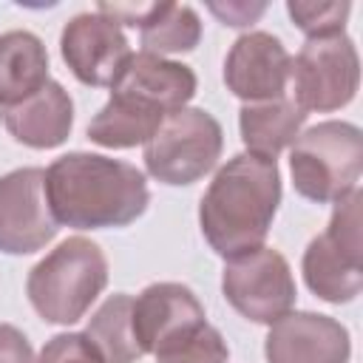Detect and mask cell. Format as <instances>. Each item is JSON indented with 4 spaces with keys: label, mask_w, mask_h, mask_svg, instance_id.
I'll use <instances>...</instances> for the list:
<instances>
[{
    "label": "cell",
    "mask_w": 363,
    "mask_h": 363,
    "mask_svg": "<svg viewBox=\"0 0 363 363\" xmlns=\"http://www.w3.org/2000/svg\"><path fill=\"white\" fill-rule=\"evenodd\" d=\"M0 363H34L28 337L11 323H0Z\"/></svg>",
    "instance_id": "cell-24"
},
{
    "label": "cell",
    "mask_w": 363,
    "mask_h": 363,
    "mask_svg": "<svg viewBox=\"0 0 363 363\" xmlns=\"http://www.w3.org/2000/svg\"><path fill=\"white\" fill-rule=\"evenodd\" d=\"M221 122L204 108L170 111L159 130L145 142L142 159L147 173L170 187H184L204 179L221 159Z\"/></svg>",
    "instance_id": "cell-6"
},
{
    "label": "cell",
    "mask_w": 363,
    "mask_h": 363,
    "mask_svg": "<svg viewBox=\"0 0 363 363\" xmlns=\"http://www.w3.org/2000/svg\"><path fill=\"white\" fill-rule=\"evenodd\" d=\"M281 204L278 159L235 153L207 184L199 204V227L216 255L235 258L264 247Z\"/></svg>",
    "instance_id": "cell-2"
},
{
    "label": "cell",
    "mask_w": 363,
    "mask_h": 363,
    "mask_svg": "<svg viewBox=\"0 0 363 363\" xmlns=\"http://www.w3.org/2000/svg\"><path fill=\"white\" fill-rule=\"evenodd\" d=\"M164 116L167 113H162L159 108H153L136 96L111 91V99L94 113L85 133L99 147L125 150V147L145 145L159 130Z\"/></svg>",
    "instance_id": "cell-18"
},
{
    "label": "cell",
    "mask_w": 363,
    "mask_h": 363,
    "mask_svg": "<svg viewBox=\"0 0 363 363\" xmlns=\"http://www.w3.org/2000/svg\"><path fill=\"white\" fill-rule=\"evenodd\" d=\"M48 79V51L34 31L0 34V108L34 96Z\"/></svg>",
    "instance_id": "cell-17"
},
{
    "label": "cell",
    "mask_w": 363,
    "mask_h": 363,
    "mask_svg": "<svg viewBox=\"0 0 363 363\" xmlns=\"http://www.w3.org/2000/svg\"><path fill=\"white\" fill-rule=\"evenodd\" d=\"M196 88H199V79L190 65L173 62L167 57H156L147 51H133L111 91L136 96L159 108L162 113H170V111L187 108V102L196 96Z\"/></svg>",
    "instance_id": "cell-15"
},
{
    "label": "cell",
    "mask_w": 363,
    "mask_h": 363,
    "mask_svg": "<svg viewBox=\"0 0 363 363\" xmlns=\"http://www.w3.org/2000/svg\"><path fill=\"white\" fill-rule=\"evenodd\" d=\"M306 116L309 113H303L289 94L267 102H247L238 111V133L247 153L275 159L298 139Z\"/></svg>",
    "instance_id": "cell-16"
},
{
    "label": "cell",
    "mask_w": 363,
    "mask_h": 363,
    "mask_svg": "<svg viewBox=\"0 0 363 363\" xmlns=\"http://www.w3.org/2000/svg\"><path fill=\"white\" fill-rule=\"evenodd\" d=\"M34 363H105L82 332H60L45 340Z\"/></svg>",
    "instance_id": "cell-23"
},
{
    "label": "cell",
    "mask_w": 363,
    "mask_h": 363,
    "mask_svg": "<svg viewBox=\"0 0 363 363\" xmlns=\"http://www.w3.org/2000/svg\"><path fill=\"white\" fill-rule=\"evenodd\" d=\"M60 224L48 207L45 170L17 167L0 176V252L31 255L51 244Z\"/></svg>",
    "instance_id": "cell-9"
},
{
    "label": "cell",
    "mask_w": 363,
    "mask_h": 363,
    "mask_svg": "<svg viewBox=\"0 0 363 363\" xmlns=\"http://www.w3.org/2000/svg\"><path fill=\"white\" fill-rule=\"evenodd\" d=\"M267 363H349V329L320 312H286L264 337Z\"/></svg>",
    "instance_id": "cell-12"
},
{
    "label": "cell",
    "mask_w": 363,
    "mask_h": 363,
    "mask_svg": "<svg viewBox=\"0 0 363 363\" xmlns=\"http://www.w3.org/2000/svg\"><path fill=\"white\" fill-rule=\"evenodd\" d=\"M360 85V57L346 34L309 37L292 57L289 96L303 113L346 108Z\"/></svg>",
    "instance_id": "cell-7"
},
{
    "label": "cell",
    "mask_w": 363,
    "mask_h": 363,
    "mask_svg": "<svg viewBox=\"0 0 363 363\" xmlns=\"http://www.w3.org/2000/svg\"><path fill=\"white\" fill-rule=\"evenodd\" d=\"M363 170V133L354 122L326 119L289 145V173L298 196L335 204L357 190Z\"/></svg>",
    "instance_id": "cell-4"
},
{
    "label": "cell",
    "mask_w": 363,
    "mask_h": 363,
    "mask_svg": "<svg viewBox=\"0 0 363 363\" xmlns=\"http://www.w3.org/2000/svg\"><path fill=\"white\" fill-rule=\"evenodd\" d=\"M286 11L292 23L309 37H329V34H343L346 20L352 14V3L346 0H289Z\"/></svg>",
    "instance_id": "cell-22"
},
{
    "label": "cell",
    "mask_w": 363,
    "mask_h": 363,
    "mask_svg": "<svg viewBox=\"0 0 363 363\" xmlns=\"http://www.w3.org/2000/svg\"><path fill=\"white\" fill-rule=\"evenodd\" d=\"M45 196L57 224L74 230L128 227L150 201L147 179L136 164L85 150L48 164Z\"/></svg>",
    "instance_id": "cell-1"
},
{
    "label": "cell",
    "mask_w": 363,
    "mask_h": 363,
    "mask_svg": "<svg viewBox=\"0 0 363 363\" xmlns=\"http://www.w3.org/2000/svg\"><path fill=\"white\" fill-rule=\"evenodd\" d=\"M0 122L14 142L34 150H51L71 136L74 99L57 79H48L34 96L0 108Z\"/></svg>",
    "instance_id": "cell-13"
},
{
    "label": "cell",
    "mask_w": 363,
    "mask_h": 363,
    "mask_svg": "<svg viewBox=\"0 0 363 363\" xmlns=\"http://www.w3.org/2000/svg\"><path fill=\"white\" fill-rule=\"evenodd\" d=\"M60 54L82 85L113 88L133 51L119 23L99 11H82L62 26Z\"/></svg>",
    "instance_id": "cell-10"
},
{
    "label": "cell",
    "mask_w": 363,
    "mask_h": 363,
    "mask_svg": "<svg viewBox=\"0 0 363 363\" xmlns=\"http://www.w3.org/2000/svg\"><path fill=\"white\" fill-rule=\"evenodd\" d=\"M201 320H207L204 306L196 298V292L184 284L159 281L145 286L133 298V329L145 354H150L159 343Z\"/></svg>",
    "instance_id": "cell-14"
},
{
    "label": "cell",
    "mask_w": 363,
    "mask_h": 363,
    "mask_svg": "<svg viewBox=\"0 0 363 363\" xmlns=\"http://www.w3.org/2000/svg\"><path fill=\"white\" fill-rule=\"evenodd\" d=\"M156 363H227L230 349L216 326L207 320L182 329L179 335L159 343L153 352Z\"/></svg>",
    "instance_id": "cell-21"
},
{
    "label": "cell",
    "mask_w": 363,
    "mask_h": 363,
    "mask_svg": "<svg viewBox=\"0 0 363 363\" xmlns=\"http://www.w3.org/2000/svg\"><path fill=\"white\" fill-rule=\"evenodd\" d=\"M136 28L142 37V51L156 57L193 51L201 40V17L187 3H150Z\"/></svg>",
    "instance_id": "cell-20"
},
{
    "label": "cell",
    "mask_w": 363,
    "mask_h": 363,
    "mask_svg": "<svg viewBox=\"0 0 363 363\" xmlns=\"http://www.w3.org/2000/svg\"><path fill=\"white\" fill-rule=\"evenodd\" d=\"M82 335L96 346L105 363H136L145 357L133 329V295L128 292L105 298V303L88 318Z\"/></svg>",
    "instance_id": "cell-19"
},
{
    "label": "cell",
    "mask_w": 363,
    "mask_h": 363,
    "mask_svg": "<svg viewBox=\"0 0 363 363\" xmlns=\"http://www.w3.org/2000/svg\"><path fill=\"white\" fill-rule=\"evenodd\" d=\"M210 11L230 28H247L267 11V3H255V6H250V3H227V6L210 3Z\"/></svg>",
    "instance_id": "cell-25"
},
{
    "label": "cell",
    "mask_w": 363,
    "mask_h": 363,
    "mask_svg": "<svg viewBox=\"0 0 363 363\" xmlns=\"http://www.w3.org/2000/svg\"><path fill=\"white\" fill-rule=\"evenodd\" d=\"M221 292L241 318L267 326L292 312L298 298L289 261L272 247L227 258L221 269Z\"/></svg>",
    "instance_id": "cell-8"
},
{
    "label": "cell",
    "mask_w": 363,
    "mask_h": 363,
    "mask_svg": "<svg viewBox=\"0 0 363 363\" xmlns=\"http://www.w3.org/2000/svg\"><path fill=\"white\" fill-rule=\"evenodd\" d=\"M108 286V258L85 235H71L40 258L26 278V295L45 323L68 326L88 315Z\"/></svg>",
    "instance_id": "cell-3"
},
{
    "label": "cell",
    "mask_w": 363,
    "mask_h": 363,
    "mask_svg": "<svg viewBox=\"0 0 363 363\" xmlns=\"http://www.w3.org/2000/svg\"><path fill=\"white\" fill-rule=\"evenodd\" d=\"M292 54L269 31L241 34L224 60V85L233 96L247 102H267L289 94Z\"/></svg>",
    "instance_id": "cell-11"
},
{
    "label": "cell",
    "mask_w": 363,
    "mask_h": 363,
    "mask_svg": "<svg viewBox=\"0 0 363 363\" xmlns=\"http://www.w3.org/2000/svg\"><path fill=\"white\" fill-rule=\"evenodd\" d=\"M360 201V190H352L349 196L335 201L326 230L315 235L303 250V281L309 292L326 303H349L363 289Z\"/></svg>",
    "instance_id": "cell-5"
}]
</instances>
